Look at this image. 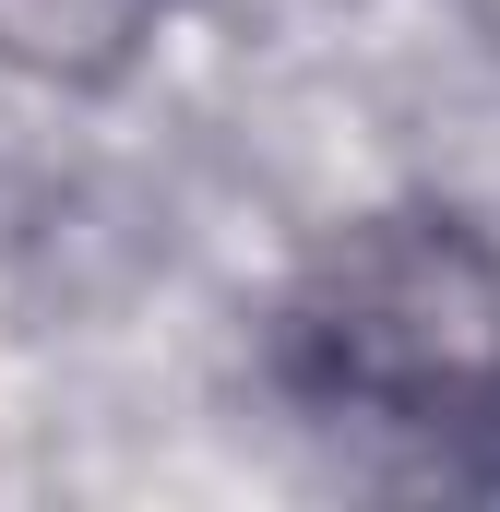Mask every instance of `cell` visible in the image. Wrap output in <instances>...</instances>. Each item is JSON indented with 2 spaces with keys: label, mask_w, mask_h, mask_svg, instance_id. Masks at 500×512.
I'll return each instance as SVG.
<instances>
[{
  "label": "cell",
  "mask_w": 500,
  "mask_h": 512,
  "mask_svg": "<svg viewBox=\"0 0 500 512\" xmlns=\"http://www.w3.org/2000/svg\"><path fill=\"white\" fill-rule=\"evenodd\" d=\"M286 382L393 441L500 429V239L477 215L393 203L334 227L274 310Z\"/></svg>",
  "instance_id": "1"
}]
</instances>
